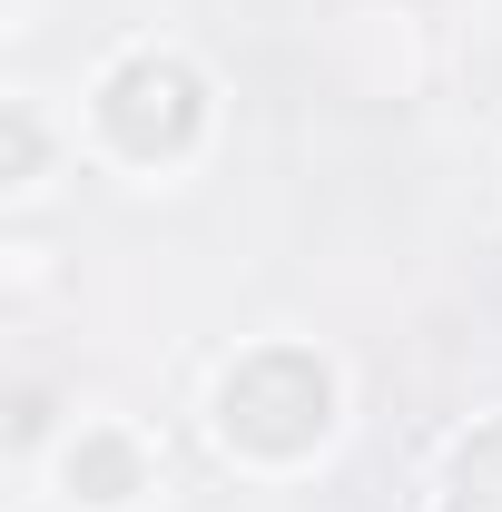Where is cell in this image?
<instances>
[{
	"instance_id": "6da1fadb",
	"label": "cell",
	"mask_w": 502,
	"mask_h": 512,
	"mask_svg": "<svg viewBox=\"0 0 502 512\" xmlns=\"http://www.w3.org/2000/svg\"><path fill=\"white\" fill-rule=\"evenodd\" d=\"M217 434L247 463H296L335 434V365L315 345H247L217 384Z\"/></svg>"
},
{
	"instance_id": "7a4b0ae2",
	"label": "cell",
	"mask_w": 502,
	"mask_h": 512,
	"mask_svg": "<svg viewBox=\"0 0 502 512\" xmlns=\"http://www.w3.org/2000/svg\"><path fill=\"white\" fill-rule=\"evenodd\" d=\"M89 128H99V148L128 158V168H178L197 138H207V79L178 50H128V60L99 69Z\"/></svg>"
},
{
	"instance_id": "3957f363",
	"label": "cell",
	"mask_w": 502,
	"mask_h": 512,
	"mask_svg": "<svg viewBox=\"0 0 502 512\" xmlns=\"http://www.w3.org/2000/svg\"><path fill=\"white\" fill-rule=\"evenodd\" d=\"M60 483H69V503H89V512H128L148 493V444L128 424H79L60 444Z\"/></svg>"
},
{
	"instance_id": "277c9868",
	"label": "cell",
	"mask_w": 502,
	"mask_h": 512,
	"mask_svg": "<svg viewBox=\"0 0 502 512\" xmlns=\"http://www.w3.org/2000/svg\"><path fill=\"white\" fill-rule=\"evenodd\" d=\"M443 512H502V424H483V434H463V444H453Z\"/></svg>"
},
{
	"instance_id": "5b68a950",
	"label": "cell",
	"mask_w": 502,
	"mask_h": 512,
	"mask_svg": "<svg viewBox=\"0 0 502 512\" xmlns=\"http://www.w3.org/2000/svg\"><path fill=\"white\" fill-rule=\"evenodd\" d=\"M30 178H40V119L10 109V188H30Z\"/></svg>"
}]
</instances>
